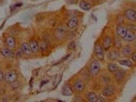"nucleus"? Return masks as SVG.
Wrapping results in <instances>:
<instances>
[{
	"label": "nucleus",
	"instance_id": "1",
	"mask_svg": "<svg viewBox=\"0 0 136 102\" xmlns=\"http://www.w3.org/2000/svg\"><path fill=\"white\" fill-rule=\"evenodd\" d=\"M100 70V64L97 60H94L90 65V72L93 75H96L99 72Z\"/></svg>",
	"mask_w": 136,
	"mask_h": 102
},
{
	"label": "nucleus",
	"instance_id": "2",
	"mask_svg": "<svg viewBox=\"0 0 136 102\" xmlns=\"http://www.w3.org/2000/svg\"><path fill=\"white\" fill-rule=\"evenodd\" d=\"M95 53L96 57L99 60H103L104 58L103 50L100 44H96L95 45Z\"/></svg>",
	"mask_w": 136,
	"mask_h": 102
},
{
	"label": "nucleus",
	"instance_id": "3",
	"mask_svg": "<svg viewBox=\"0 0 136 102\" xmlns=\"http://www.w3.org/2000/svg\"><path fill=\"white\" fill-rule=\"evenodd\" d=\"M124 15L125 17L131 22L136 21V12L135 11L128 9L125 11Z\"/></svg>",
	"mask_w": 136,
	"mask_h": 102
},
{
	"label": "nucleus",
	"instance_id": "4",
	"mask_svg": "<svg viewBox=\"0 0 136 102\" xmlns=\"http://www.w3.org/2000/svg\"><path fill=\"white\" fill-rule=\"evenodd\" d=\"M17 73L14 71L7 73L4 77L5 80L8 82H14L17 78Z\"/></svg>",
	"mask_w": 136,
	"mask_h": 102
},
{
	"label": "nucleus",
	"instance_id": "5",
	"mask_svg": "<svg viewBox=\"0 0 136 102\" xmlns=\"http://www.w3.org/2000/svg\"><path fill=\"white\" fill-rule=\"evenodd\" d=\"M115 92V89L113 86L109 85L106 86L102 90V94L104 97H110L113 95Z\"/></svg>",
	"mask_w": 136,
	"mask_h": 102
},
{
	"label": "nucleus",
	"instance_id": "6",
	"mask_svg": "<svg viewBox=\"0 0 136 102\" xmlns=\"http://www.w3.org/2000/svg\"><path fill=\"white\" fill-rule=\"evenodd\" d=\"M55 35L56 38L58 39H62L65 36V30L63 27H59L56 30Z\"/></svg>",
	"mask_w": 136,
	"mask_h": 102
},
{
	"label": "nucleus",
	"instance_id": "7",
	"mask_svg": "<svg viewBox=\"0 0 136 102\" xmlns=\"http://www.w3.org/2000/svg\"><path fill=\"white\" fill-rule=\"evenodd\" d=\"M78 23V19L76 16L72 17L67 23V26L70 29L76 27Z\"/></svg>",
	"mask_w": 136,
	"mask_h": 102
},
{
	"label": "nucleus",
	"instance_id": "8",
	"mask_svg": "<svg viewBox=\"0 0 136 102\" xmlns=\"http://www.w3.org/2000/svg\"><path fill=\"white\" fill-rule=\"evenodd\" d=\"M124 39L128 42L133 41L136 39V34L133 32V31L129 30H127L126 35Z\"/></svg>",
	"mask_w": 136,
	"mask_h": 102
},
{
	"label": "nucleus",
	"instance_id": "9",
	"mask_svg": "<svg viewBox=\"0 0 136 102\" xmlns=\"http://www.w3.org/2000/svg\"><path fill=\"white\" fill-rule=\"evenodd\" d=\"M62 93L65 96H70L73 94V92L71 88L68 84H65L63 87Z\"/></svg>",
	"mask_w": 136,
	"mask_h": 102
},
{
	"label": "nucleus",
	"instance_id": "10",
	"mask_svg": "<svg viewBox=\"0 0 136 102\" xmlns=\"http://www.w3.org/2000/svg\"><path fill=\"white\" fill-rule=\"evenodd\" d=\"M127 31V30L121 26H119L118 27H117L116 30L117 34H118V35L123 39L125 38L126 35Z\"/></svg>",
	"mask_w": 136,
	"mask_h": 102
},
{
	"label": "nucleus",
	"instance_id": "11",
	"mask_svg": "<svg viewBox=\"0 0 136 102\" xmlns=\"http://www.w3.org/2000/svg\"><path fill=\"white\" fill-rule=\"evenodd\" d=\"M74 87L77 91H82L84 88V83L81 80H77L74 84Z\"/></svg>",
	"mask_w": 136,
	"mask_h": 102
},
{
	"label": "nucleus",
	"instance_id": "12",
	"mask_svg": "<svg viewBox=\"0 0 136 102\" xmlns=\"http://www.w3.org/2000/svg\"><path fill=\"white\" fill-rule=\"evenodd\" d=\"M125 76V72L123 70H119L117 71L115 74V77L116 79L118 82L122 81L123 79L124 78Z\"/></svg>",
	"mask_w": 136,
	"mask_h": 102
},
{
	"label": "nucleus",
	"instance_id": "13",
	"mask_svg": "<svg viewBox=\"0 0 136 102\" xmlns=\"http://www.w3.org/2000/svg\"><path fill=\"white\" fill-rule=\"evenodd\" d=\"M29 46H30L31 51L33 53H35L39 51V45L36 41L32 40V41L30 42V43L29 44Z\"/></svg>",
	"mask_w": 136,
	"mask_h": 102
},
{
	"label": "nucleus",
	"instance_id": "14",
	"mask_svg": "<svg viewBox=\"0 0 136 102\" xmlns=\"http://www.w3.org/2000/svg\"><path fill=\"white\" fill-rule=\"evenodd\" d=\"M111 43V39L109 37L106 36L104 37L103 42V47L106 51L109 50V49L110 47Z\"/></svg>",
	"mask_w": 136,
	"mask_h": 102
},
{
	"label": "nucleus",
	"instance_id": "15",
	"mask_svg": "<svg viewBox=\"0 0 136 102\" xmlns=\"http://www.w3.org/2000/svg\"><path fill=\"white\" fill-rule=\"evenodd\" d=\"M79 6L82 10L85 11H89L91 8V5H90V4L83 0L80 2Z\"/></svg>",
	"mask_w": 136,
	"mask_h": 102
},
{
	"label": "nucleus",
	"instance_id": "16",
	"mask_svg": "<svg viewBox=\"0 0 136 102\" xmlns=\"http://www.w3.org/2000/svg\"><path fill=\"white\" fill-rule=\"evenodd\" d=\"M120 57V54L118 52L116 51H112L109 52V58L110 60H115L119 58Z\"/></svg>",
	"mask_w": 136,
	"mask_h": 102
},
{
	"label": "nucleus",
	"instance_id": "17",
	"mask_svg": "<svg viewBox=\"0 0 136 102\" xmlns=\"http://www.w3.org/2000/svg\"><path fill=\"white\" fill-rule=\"evenodd\" d=\"M1 53L3 56L6 57H12L14 56L13 52L8 49H2Z\"/></svg>",
	"mask_w": 136,
	"mask_h": 102
},
{
	"label": "nucleus",
	"instance_id": "18",
	"mask_svg": "<svg viewBox=\"0 0 136 102\" xmlns=\"http://www.w3.org/2000/svg\"><path fill=\"white\" fill-rule=\"evenodd\" d=\"M88 100L91 102H97L98 100V96L95 93L91 92H90L88 95Z\"/></svg>",
	"mask_w": 136,
	"mask_h": 102
},
{
	"label": "nucleus",
	"instance_id": "19",
	"mask_svg": "<svg viewBox=\"0 0 136 102\" xmlns=\"http://www.w3.org/2000/svg\"><path fill=\"white\" fill-rule=\"evenodd\" d=\"M21 50L25 54L29 55L30 53V46L29 45H28V44L25 43L22 44L21 46Z\"/></svg>",
	"mask_w": 136,
	"mask_h": 102
},
{
	"label": "nucleus",
	"instance_id": "20",
	"mask_svg": "<svg viewBox=\"0 0 136 102\" xmlns=\"http://www.w3.org/2000/svg\"><path fill=\"white\" fill-rule=\"evenodd\" d=\"M108 69L109 71L112 73L116 72L119 70L118 66L114 63H109L108 64Z\"/></svg>",
	"mask_w": 136,
	"mask_h": 102
},
{
	"label": "nucleus",
	"instance_id": "21",
	"mask_svg": "<svg viewBox=\"0 0 136 102\" xmlns=\"http://www.w3.org/2000/svg\"><path fill=\"white\" fill-rule=\"evenodd\" d=\"M6 44L8 46L11 47H13L15 45V42L13 37L9 36L6 39Z\"/></svg>",
	"mask_w": 136,
	"mask_h": 102
},
{
	"label": "nucleus",
	"instance_id": "22",
	"mask_svg": "<svg viewBox=\"0 0 136 102\" xmlns=\"http://www.w3.org/2000/svg\"><path fill=\"white\" fill-rule=\"evenodd\" d=\"M119 62L121 65H125V66H128V67H131L133 65L132 62L129 60H128V59L121 60L119 61Z\"/></svg>",
	"mask_w": 136,
	"mask_h": 102
},
{
	"label": "nucleus",
	"instance_id": "23",
	"mask_svg": "<svg viewBox=\"0 0 136 102\" xmlns=\"http://www.w3.org/2000/svg\"><path fill=\"white\" fill-rule=\"evenodd\" d=\"M114 45L115 47L119 49L122 46V42L121 40L117 37H116L114 39Z\"/></svg>",
	"mask_w": 136,
	"mask_h": 102
},
{
	"label": "nucleus",
	"instance_id": "24",
	"mask_svg": "<svg viewBox=\"0 0 136 102\" xmlns=\"http://www.w3.org/2000/svg\"><path fill=\"white\" fill-rule=\"evenodd\" d=\"M131 49L128 46H126L123 49V53L125 56H128L131 54Z\"/></svg>",
	"mask_w": 136,
	"mask_h": 102
},
{
	"label": "nucleus",
	"instance_id": "25",
	"mask_svg": "<svg viewBox=\"0 0 136 102\" xmlns=\"http://www.w3.org/2000/svg\"><path fill=\"white\" fill-rule=\"evenodd\" d=\"M75 47V43L74 42H72L68 44V49L69 50H73Z\"/></svg>",
	"mask_w": 136,
	"mask_h": 102
},
{
	"label": "nucleus",
	"instance_id": "26",
	"mask_svg": "<svg viewBox=\"0 0 136 102\" xmlns=\"http://www.w3.org/2000/svg\"><path fill=\"white\" fill-rule=\"evenodd\" d=\"M104 99L101 96H99V97H98V100L97 102H104Z\"/></svg>",
	"mask_w": 136,
	"mask_h": 102
},
{
	"label": "nucleus",
	"instance_id": "27",
	"mask_svg": "<svg viewBox=\"0 0 136 102\" xmlns=\"http://www.w3.org/2000/svg\"><path fill=\"white\" fill-rule=\"evenodd\" d=\"M132 58L133 59V60L135 62H136V52H135L132 55Z\"/></svg>",
	"mask_w": 136,
	"mask_h": 102
},
{
	"label": "nucleus",
	"instance_id": "28",
	"mask_svg": "<svg viewBox=\"0 0 136 102\" xmlns=\"http://www.w3.org/2000/svg\"><path fill=\"white\" fill-rule=\"evenodd\" d=\"M3 79V74L2 72L0 71V81L1 80H2Z\"/></svg>",
	"mask_w": 136,
	"mask_h": 102
},
{
	"label": "nucleus",
	"instance_id": "29",
	"mask_svg": "<svg viewBox=\"0 0 136 102\" xmlns=\"http://www.w3.org/2000/svg\"><path fill=\"white\" fill-rule=\"evenodd\" d=\"M67 1L70 3H73L76 1V0H67Z\"/></svg>",
	"mask_w": 136,
	"mask_h": 102
},
{
	"label": "nucleus",
	"instance_id": "30",
	"mask_svg": "<svg viewBox=\"0 0 136 102\" xmlns=\"http://www.w3.org/2000/svg\"><path fill=\"white\" fill-rule=\"evenodd\" d=\"M92 1H93V2H97V1H99V0H91Z\"/></svg>",
	"mask_w": 136,
	"mask_h": 102
}]
</instances>
